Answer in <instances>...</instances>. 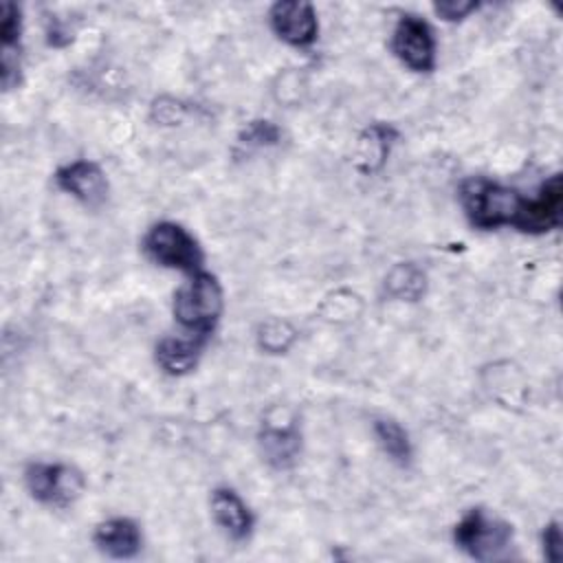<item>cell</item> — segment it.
<instances>
[{
	"label": "cell",
	"mask_w": 563,
	"mask_h": 563,
	"mask_svg": "<svg viewBox=\"0 0 563 563\" xmlns=\"http://www.w3.org/2000/svg\"><path fill=\"white\" fill-rule=\"evenodd\" d=\"M224 310V292L216 275L205 268L194 273L191 279L174 292L172 312L180 328L189 334L209 336L213 334Z\"/></svg>",
	"instance_id": "1"
},
{
	"label": "cell",
	"mask_w": 563,
	"mask_h": 563,
	"mask_svg": "<svg viewBox=\"0 0 563 563\" xmlns=\"http://www.w3.org/2000/svg\"><path fill=\"white\" fill-rule=\"evenodd\" d=\"M521 194L484 176H471L460 185V205L475 229L510 227L519 209Z\"/></svg>",
	"instance_id": "2"
},
{
	"label": "cell",
	"mask_w": 563,
	"mask_h": 563,
	"mask_svg": "<svg viewBox=\"0 0 563 563\" xmlns=\"http://www.w3.org/2000/svg\"><path fill=\"white\" fill-rule=\"evenodd\" d=\"M455 545L475 561L501 559L512 543V526L484 508H471L453 528Z\"/></svg>",
	"instance_id": "3"
},
{
	"label": "cell",
	"mask_w": 563,
	"mask_h": 563,
	"mask_svg": "<svg viewBox=\"0 0 563 563\" xmlns=\"http://www.w3.org/2000/svg\"><path fill=\"white\" fill-rule=\"evenodd\" d=\"M143 251L163 268H174L187 275L202 271L205 253L198 240L178 222L163 220L152 224L143 235Z\"/></svg>",
	"instance_id": "4"
},
{
	"label": "cell",
	"mask_w": 563,
	"mask_h": 563,
	"mask_svg": "<svg viewBox=\"0 0 563 563\" xmlns=\"http://www.w3.org/2000/svg\"><path fill=\"white\" fill-rule=\"evenodd\" d=\"M24 486L42 506L68 508L81 497L86 479L81 471L64 462H31L24 468Z\"/></svg>",
	"instance_id": "5"
},
{
	"label": "cell",
	"mask_w": 563,
	"mask_h": 563,
	"mask_svg": "<svg viewBox=\"0 0 563 563\" xmlns=\"http://www.w3.org/2000/svg\"><path fill=\"white\" fill-rule=\"evenodd\" d=\"M391 51L413 73H431L438 62L433 29L418 15H400L391 33Z\"/></svg>",
	"instance_id": "6"
},
{
	"label": "cell",
	"mask_w": 563,
	"mask_h": 563,
	"mask_svg": "<svg viewBox=\"0 0 563 563\" xmlns=\"http://www.w3.org/2000/svg\"><path fill=\"white\" fill-rule=\"evenodd\" d=\"M563 211V183L561 174H552L545 183H541L534 196H521L519 209L512 218V229L530 235H543L548 231L559 229Z\"/></svg>",
	"instance_id": "7"
},
{
	"label": "cell",
	"mask_w": 563,
	"mask_h": 563,
	"mask_svg": "<svg viewBox=\"0 0 563 563\" xmlns=\"http://www.w3.org/2000/svg\"><path fill=\"white\" fill-rule=\"evenodd\" d=\"M268 22L273 33L288 46L306 48L317 42L319 20L310 2H301V0L275 2L268 11Z\"/></svg>",
	"instance_id": "8"
},
{
	"label": "cell",
	"mask_w": 563,
	"mask_h": 563,
	"mask_svg": "<svg viewBox=\"0 0 563 563\" xmlns=\"http://www.w3.org/2000/svg\"><path fill=\"white\" fill-rule=\"evenodd\" d=\"M53 180L62 191L79 200L84 207L97 209L108 200L110 185H108L106 172L95 161L79 158V161L66 163L55 172Z\"/></svg>",
	"instance_id": "9"
},
{
	"label": "cell",
	"mask_w": 563,
	"mask_h": 563,
	"mask_svg": "<svg viewBox=\"0 0 563 563\" xmlns=\"http://www.w3.org/2000/svg\"><path fill=\"white\" fill-rule=\"evenodd\" d=\"M211 515L218 528L233 541H246L253 534L255 517L246 501L229 486H218L209 497Z\"/></svg>",
	"instance_id": "10"
},
{
	"label": "cell",
	"mask_w": 563,
	"mask_h": 563,
	"mask_svg": "<svg viewBox=\"0 0 563 563\" xmlns=\"http://www.w3.org/2000/svg\"><path fill=\"white\" fill-rule=\"evenodd\" d=\"M95 548L110 559H134L143 548V534L134 519L130 517H110L99 521L92 530Z\"/></svg>",
	"instance_id": "11"
},
{
	"label": "cell",
	"mask_w": 563,
	"mask_h": 563,
	"mask_svg": "<svg viewBox=\"0 0 563 563\" xmlns=\"http://www.w3.org/2000/svg\"><path fill=\"white\" fill-rule=\"evenodd\" d=\"M398 136L400 134L391 123H385V121L369 123L356 139L354 167L365 176L380 172L385 167L387 156H389L391 147L396 145Z\"/></svg>",
	"instance_id": "12"
},
{
	"label": "cell",
	"mask_w": 563,
	"mask_h": 563,
	"mask_svg": "<svg viewBox=\"0 0 563 563\" xmlns=\"http://www.w3.org/2000/svg\"><path fill=\"white\" fill-rule=\"evenodd\" d=\"M257 442L264 460L279 471L290 468L297 462L301 451V433L292 420L290 422L266 420Z\"/></svg>",
	"instance_id": "13"
},
{
	"label": "cell",
	"mask_w": 563,
	"mask_h": 563,
	"mask_svg": "<svg viewBox=\"0 0 563 563\" xmlns=\"http://www.w3.org/2000/svg\"><path fill=\"white\" fill-rule=\"evenodd\" d=\"M207 341L209 336L200 334L165 336L156 343L154 361L167 376H185L198 365Z\"/></svg>",
	"instance_id": "14"
},
{
	"label": "cell",
	"mask_w": 563,
	"mask_h": 563,
	"mask_svg": "<svg viewBox=\"0 0 563 563\" xmlns=\"http://www.w3.org/2000/svg\"><path fill=\"white\" fill-rule=\"evenodd\" d=\"M374 435L380 451L398 466H409L413 460V446L409 433L391 418H376L374 420Z\"/></svg>",
	"instance_id": "15"
},
{
	"label": "cell",
	"mask_w": 563,
	"mask_h": 563,
	"mask_svg": "<svg viewBox=\"0 0 563 563\" xmlns=\"http://www.w3.org/2000/svg\"><path fill=\"white\" fill-rule=\"evenodd\" d=\"M424 273L420 268H416L411 262L407 264H398L389 271V275L385 277V288L389 290L391 297L396 299H407V301H416L424 295Z\"/></svg>",
	"instance_id": "16"
},
{
	"label": "cell",
	"mask_w": 563,
	"mask_h": 563,
	"mask_svg": "<svg viewBox=\"0 0 563 563\" xmlns=\"http://www.w3.org/2000/svg\"><path fill=\"white\" fill-rule=\"evenodd\" d=\"M279 141H282V130L268 119H253L238 134V147H244V150H262V147L277 145Z\"/></svg>",
	"instance_id": "17"
},
{
	"label": "cell",
	"mask_w": 563,
	"mask_h": 563,
	"mask_svg": "<svg viewBox=\"0 0 563 563\" xmlns=\"http://www.w3.org/2000/svg\"><path fill=\"white\" fill-rule=\"evenodd\" d=\"M295 336H297V332L292 330V325L282 319H271V321L262 323L257 330L260 347L271 354H284L292 345Z\"/></svg>",
	"instance_id": "18"
},
{
	"label": "cell",
	"mask_w": 563,
	"mask_h": 563,
	"mask_svg": "<svg viewBox=\"0 0 563 563\" xmlns=\"http://www.w3.org/2000/svg\"><path fill=\"white\" fill-rule=\"evenodd\" d=\"M22 11L15 2L0 4V42L2 51H20Z\"/></svg>",
	"instance_id": "19"
},
{
	"label": "cell",
	"mask_w": 563,
	"mask_h": 563,
	"mask_svg": "<svg viewBox=\"0 0 563 563\" xmlns=\"http://www.w3.org/2000/svg\"><path fill=\"white\" fill-rule=\"evenodd\" d=\"M477 9H479V2H475V0H442V2H433V11L442 20H446V22H460V20L468 18Z\"/></svg>",
	"instance_id": "20"
},
{
	"label": "cell",
	"mask_w": 563,
	"mask_h": 563,
	"mask_svg": "<svg viewBox=\"0 0 563 563\" xmlns=\"http://www.w3.org/2000/svg\"><path fill=\"white\" fill-rule=\"evenodd\" d=\"M541 550H543V556L552 563L563 559V534H561V523L559 521H550L548 526H543V530H541Z\"/></svg>",
	"instance_id": "21"
},
{
	"label": "cell",
	"mask_w": 563,
	"mask_h": 563,
	"mask_svg": "<svg viewBox=\"0 0 563 563\" xmlns=\"http://www.w3.org/2000/svg\"><path fill=\"white\" fill-rule=\"evenodd\" d=\"M152 114L158 123H165V125H172V123H178L183 119V106L174 99H156L154 106H152Z\"/></svg>",
	"instance_id": "22"
}]
</instances>
